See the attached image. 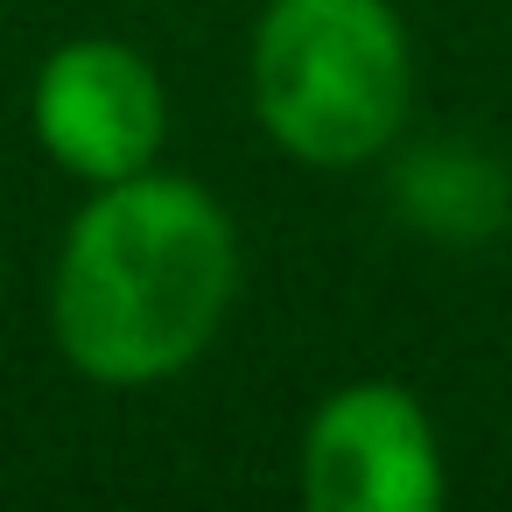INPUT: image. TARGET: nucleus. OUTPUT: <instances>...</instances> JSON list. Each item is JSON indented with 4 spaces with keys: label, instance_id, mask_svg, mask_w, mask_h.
Wrapping results in <instances>:
<instances>
[{
    "label": "nucleus",
    "instance_id": "f257e3e1",
    "mask_svg": "<svg viewBox=\"0 0 512 512\" xmlns=\"http://www.w3.org/2000/svg\"><path fill=\"white\" fill-rule=\"evenodd\" d=\"M232 274V225L197 183L120 176L71 225L57 267V344L92 379H162L211 344Z\"/></svg>",
    "mask_w": 512,
    "mask_h": 512
},
{
    "label": "nucleus",
    "instance_id": "f03ea898",
    "mask_svg": "<svg viewBox=\"0 0 512 512\" xmlns=\"http://www.w3.org/2000/svg\"><path fill=\"white\" fill-rule=\"evenodd\" d=\"M267 134L302 162H365L407 106V43L386 0H274L253 43Z\"/></svg>",
    "mask_w": 512,
    "mask_h": 512
},
{
    "label": "nucleus",
    "instance_id": "7ed1b4c3",
    "mask_svg": "<svg viewBox=\"0 0 512 512\" xmlns=\"http://www.w3.org/2000/svg\"><path fill=\"white\" fill-rule=\"evenodd\" d=\"M309 512H442V463L421 407L400 386H351L323 400L302 442Z\"/></svg>",
    "mask_w": 512,
    "mask_h": 512
},
{
    "label": "nucleus",
    "instance_id": "20e7f679",
    "mask_svg": "<svg viewBox=\"0 0 512 512\" xmlns=\"http://www.w3.org/2000/svg\"><path fill=\"white\" fill-rule=\"evenodd\" d=\"M36 134L64 169L92 183L141 176L148 155L162 148V85L120 43H71L43 64Z\"/></svg>",
    "mask_w": 512,
    "mask_h": 512
},
{
    "label": "nucleus",
    "instance_id": "39448f33",
    "mask_svg": "<svg viewBox=\"0 0 512 512\" xmlns=\"http://www.w3.org/2000/svg\"><path fill=\"white\" fill-rule=\"evenodd\" d=\"M407 211L442 239H484L505 211V190L477 155H421L407 169Z\"/></svg>",
    "mask_w": 512,
    "mask_h": 512
}]
</instances>
